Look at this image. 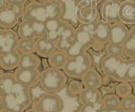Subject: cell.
<instances>
[{
  "instance_id": "1",
  "label": "cell",
  "mask_w": 135,
  "mask_h": 112,
  "mask_svg": "<svg viewBox=\"0 0 135 112\" xmlns=\"http://www.w3.org/2000/svg\"><path fill=\"white\" fill-rule=\"evenodd\" d=\"M130 58L105 55L100 60V69L105 77L117 82H124Z\"/></svg>"
},
{
  "instance_id": "2",
  "label": "cell",
  "mask_w": 135,
  "mask_h": 112,
  "mask_svg": "<svg viewBox=\"0 0 135 112\" xmlns=\"http://www.w3.org/2000/svg\"><path fill=\"white\" fill-rule=\"evenodd\" d=\"M68 78L62 69L48 67L41 71L39 86L45 93L57 94L67 86Z\"/></svg>"
},
{
  "instance_id": "3",
  "label": "cell",
  "mask_w": 135,
  "mask_h": 112,
  "mask_svg": "<svg viewBox=\"0 0 135 112\" xmlns=\"http://www.w3.org/2000/svg\"><path fill=\"white\" fill-rule=\"evenodd\" d=\"M93 67V57L89 52L69 57L62 70L70 78H81Z\"/></svg>"
},
{
  "instance_id": "4",
  "label": "cell",
  "mask_w": 135,
  "mask_h": 112,
  "mask_svg": "<svg viewBox=\"0 0 135 112\" xmlns=\"http://www.w3.org/2000/svg\"><path fill=\"white\" fill-rule=\"evenodd\" d=\"M32 107L38 112H62L63 101L57 94L46 93L33 102Z\"/></svg>"
},
{
  "instance_id": "5",
  "label": "cell",
  "mask_w": 135,
  "mask_h": 112,
  "mask_svg": "<svg viewBox=\"0 0 135 112\" xmlns=\"http://www.w3.org/2000/svg\"><path fill=\"white\" fill-rule=\"evenodd\" d=\"M76 27L73 23L67 19H63L62 26L58 30L59 37L56 41L57 50L62 52H66V50L69 47V45L75 40Z\"/></svg>"
},
{
  "instance_id": "6",
  "label": "cell",
  "mask_w": 135,
  "mask_h": 112,
  "mask_svg": "<svg viewBox=\"0 0 135 112\" xmlns=\"http://www.w3.org/2000/svg\"><path fill=\"white\" fill-rule=\"evenodd\" d=\"M110 27L111 24L100 19L96 22L94 30V44L91 49L95 52L105 51V45L110 40Z\"/></svg>"
},
{
  "instance_id": "7",
  "label": "cell",
  "mask_w": 135,
  "mask_h": 112,
  "mask_svg": "<svg viewBox=\"0 0 135 112\" xmlns=\"http://www.w3.org/2000/svg\"><path fill=\"white\" fill-rule=\"evenodd\" d=\"M122 0H103L99 6L100 19L112 24L119 21V8Z\"/></svg>"
},
{
  "instance_id": "8",
  "label": "cell",
  "mask_w": 135,
  "mask_h": 112,
  "mask_svg": "<svg viewBox=\"0 0 135 112\" xmlns=\"http://www.w3.org/2000/svg\"><path fill=\"white\" fill-rule=\"evenodd\" d=\"M14 75L17 82L32 89L39 85L41 70L18 68L14 72Z\"/></svg>"
},
{
  "instance_id": "9",
  "label": "cell",
  "mask_w": 135,
  "mask_h": 112,
  "mask_svg": "<svg viewBox=\"0 0 135 112\" xmlns=\"http://www.w3.org/2000/svg\"><path fill=\"white\" fill-rule=\"evenodd\" d=\"M48 19L46 9L42 2H27L25 5V13L21 19H27L31 21L45 22ZM20 19V20H21Z\"/></svg>"
},
{
  "instance_id": "10",
  "label": "cell",
  "mask_w": 135,
  "mask_h": 112,
  "mask_svg": "<svg viewBox=\"0 0 135 112\" xmlns=\"http://www.w3.org/2000/svg\"><path fill=\"white\" fill-rule=\"evenodd\" d=\"M75 16L80 24H94L100 19L99 7L92 5L76 7Z\"/></svg>"
},
{
  "instance_id": "11",
  "label": "cell",
  "mask_w": 135,
  "mask_h": 112,
  "mask_svg": "<svg viewBox=\"0 0 135 112\" xmlns=\"http://www.w3.org/2000/svg\"><path fill=\"white\" fill-rule=\"evenodd\" d=\"M103 94L100 92V89H90L84 88L79 95L78 99L81 105H96L102 106Z\"/></svg>"
},
{
  "instance_id": "12",
  "label": "cell",
  "mask_w": 135,
  "mask_h": 112,
  "mask_svg": "<svg viewBox=\"0 0 135 112\" xmlns=\"http://www.w3.org/2000/svg\"><path fill=\"white\" fill-rule=\"evenodd\" d=\"M129 33V28L121 21H117L111 24L110 27V40L109 42L123 45Z\"/></svg>"
},
{
  "instance_id": "13",
  "label": "cell",
  "mask_w": 135,
  "mask_h": 112,
  "mask_svg": "<svg viewBox=\"0 0 135 112\" xmlns=\"http://www.w3.org/2000/svg\"><path fill=\"white\" fill-rule=\"evenodd\" d=\"M0 110L3 112H24L26 110L13 93L0 95Z\"/></svg>"
},
{
  "instance_id": "14",
  "label": "cell",
  "mask_w": 135,
  "mask_h": 112,
  "mask_svg": "<svg viewBox=\"0 0 135 112\" xmlns=\"http://www.w3.org/2000/svg\"><path fill=\"white\" fill-rule=\"evenodd\" d=\"M21 53L18 51L0 53V68L4 71H15L20 66Z\"/></svg>"
},
{
  "instance_id": "15",
  "label": "cell",
  "mask_w": 135,
  "mask_h": 112,
  "mask_svg": "<svg viewBox=\"0 0 135 112\" xmlns=\"http://www.w3.org/2000/svg\"><path fill=\"white\" fill-rule=\"evenodd\" d=\"M119 21L126 26H135V1H122L119 8Z\"/></svg>"
},
{
  "instance_id": "16",
  "label": "cell",
  "mask_w": 135,
  "mask_h": 112,
  "mask_svg": "<svg viewBox=\"0 0 135 112\" xmlns=\"http://www.w3.org/2000/svg\"><path fill=\"white\" fill-rule=\"evenodd\" d=\"M80 79L82 80L84 88L100 89L104 84L103 76L98 72V70L93 67Z\"/></svg>"
},
{
  "instance_id": "17",
  "label": "cell",
  "mask_w": 135,
  "mask_h": 112,
  "mask_svg": "<svg viewBox=\"0 0 135 112\" xmlns=\"http://www.w3.org/2000/svg\"><path fill=\"white\" fill-rule=\"evenodd\" d=\"M48 19L62 18L65 14V4L62 0H42Z\"/></svg>"
},
{
  "instance_id": "18",
  "label": "cell",
  "mask_w": 135,
  "mask_h": 112,
  "mask_svg": "<svg viewBox=\"0 0 135 112\" xmlns=\"http://www.w3.org/2000/svg\"><path fill=\"white\" fill-rule=\"evenodd\" d=\"M56 50V43L54 41L50 40L44 36L36 39V53L42 58H48Z\"/></svg>"
},
{
  "instance_id": "19",
  "label": "cell",
  "mask_w": 135,
  "mask_h": 112,
  "mask_svg": "<svg viewBox=\"0 0 135 112\" xmlns=\"http://www.w3.org/2000/svg\"><path fill=\"white\" fill-rule=\"evenodd\" d=\"M20 21V19L8 6L0 10V27L2 29H12Z\"/></svg>"
},
{
  "instance_id": "20",
  "label": "cell",
  "mask_w": 135,
  "mask_h": 112,
  "mask_svg": "<svg viewBox=\"0 0 135 112\" xmlns=\"http://www.w3.org/2000/svg\"><path fill=\"white\" fill-rule=\"evenodd\" d=\"M19 39L20 36L18 33L12 30V29H7L5 38H4L3 45L0 48V53L9 52L17 50Z\"/></svg>"
},
{
  "instance_id": "21",
  "label": "cell",
  "mask_w": 135,
  "mask_h": 112,
  "mask_svg": "<svg viewBox=\"0 0 135 112\" xmlns=\"http://www.w3.org/2000/svg\"><path fill=\"white\" fill-rule=\"evenodd\" d=\"M41 57L38 56L36 53L21 54L19 68L40 69V68L41 67Z\"/></svg>"
},
{
  "instance_id": "22",
  "label": "cell",
  "mask_w": 135,
  "mask_h": 112,
  "mask_svg": "<svg viewBox=\"0 0 135 112\" xmlns=\"http://www.w3.org/2000/svg\"><path fill=\"white\" fill-rule=\"evenodd\" d=\"M16 82L14 73H3L0 77V95L12 93Z\"/></svg>"
},
{
  "instance_id": "23",
  "label": "cell",
  "mask_w": 135,
  "mask_h": 112,
  "mask_svg": "<svg viewBox=\"0 0 135 112\" xmlns=\"http://www.w3.org/2000/svg\"><path fill=\"white\" fill-rule=\"evenodd\" d=\"M124 57L127 58L135 59V26L129 28V33L123 43Z\"/></svg>"
},
{
  "instance_id": "24",
  "label": "cell",
  "mask_w": 135,
  "mask_h": 112,
  "mask_svg": "<svg viewBox=\"0 0 135 112\" xmlns=\"http://www.w3.org/2000/svg\"><path fill=\"white\" fill-rule=\"evenodd\" d=\"M68 58H69V57L67 56L65 52L56 50L47 58V63L49 67L51 68L62 69Z\"/></svg>"
},
{
  "instance_id": "25",
  "label": "cell",
  "mask_w": 135,
  "mask_h": 112,
  "mask_svg": "<svg viewBox=\"0 0 135 112\" xmlns=\"http://www.w3.org/2000/svg\"><path fill=\"white\" fill-rule=\"evenodd\" d=\"M17 33H18L20 38H34V39H36L31 20L21 19L19 23Z\"/></svg>"
},
{
  "instance_id": "26",
  "label": "cell",
  "mask_w": 135,
  "mask_h": 112,
  "mask_svg": "<svg viewBox=\"0 0 135 112\" xmlns=\"http://www.w3.org/2000/svg\"><path fill=\"white\" fill-rule=\"evenodd\" d=\"M36 39L34 38H20L17 50L21 54L36 53Z\"/></svg>"
},
{
  "instance_id": "27",
  "label": "cell",
  "mask_w": 135,
  "mask_h": 112,
  "mask_svg": "<svg viewBox=\"0 0 135 112\" xmlns=\"http://www.w3.org/2000/svg\"><path fill=\"white\" fill-rule=\"evenodd\" d=\"M84 86L80 78H72L67 84V93L71 97H79L81 94Z\"/></svg>"
},
{
  "instance_id": "28",
  "label": "cell",
  "mask_w": 135,
  "mask_h": 112,
  "mask_svg": "<svg viewBox=\"0 0 135 112\" xmlns=\"http://www.w3.org/2000/svg\"><path fill=\"white\" fill-rule=\"evenodd\" d=\"M121 99L116 94H107L103 95L101 105L102 107L107 110L114 109V108L120 107Z\"/></svg>"
},
{
  "instance_id": "29",
  "label": "cell",
  "mask_w": 135,
  "mask_h": 112,
  "mask_svg": "<svg viewBox=\"0 0 135 112\" xmlns=\"http://www.w3.org/2000/svg\"><path fill=\"white\" fill-rule=\"evenodd\" d=\"M115 94L120 99H123L133 94V87L128 82H118L115 87Z\"/></svg>"
},
{
  "instance_id": "30",
  "label": "cell",
  "mask_w": 135,
  "mask_h": 112,
  "mask_svg": "<svg viewBox=\"0 0 135 112\" xmlns=\"http://www.w3.org/2000/svg\"><path fill=\"white\" fill-rule=\"evenodd\" d=\"M105 55H109V56L124 57L123 45H119V44L108 42L105 45Z\"/></svg>"
},
{
  "instance_id": "31",
  "label": "cell",
  "mask_w": 135,
  "mask_h": 112,
  "mask_svg": "<svg viewBox=\"0 0 135 112\" xmlns=\"http://www.w3.org/2000/svg\"><path fill=\"white\" fill-rule=\"evenodd\" d=\"M85 52H88V49L86 47H84L78 40H74V41L69 45V47L66 50L65 52L69 57H73Z\"/></svg>"
},
{
  "instance_id": "32",
  "label": "cell",
  "mask_w": 135,
  "mask_h": 112,
  "mask_svg": "<svg viewBox=\"0 0 135 112\" xmlns=\"http://www.w3.org/2000/svg\"><path fill=\"white\" fill-rule=\"evenodd\" d=\"M62 20H63L62 18H50V19H47L45 21L46 32L57 33L58 34V30L62 26Z\"/></svg>"
},
{
  "instance_id": "33",
  "label": "cell",
  "mask_w": 135,
  "mask_h": 112,
  "mask_svg": "<svg viewBox=\"0 0 135 112\" xmlns=\"http://www.w3.org/2000/svg\"><path fill=\"white\" fill-rule=\"evenodd\" d=\"M120 107L125 112H135V94L121 99Z\"/></svg>"
},
{
  "instance_id": "34",
  "label": "cell",
  "mask_w": 135,
  "mask_h": 112,
  "mask_svg": "<svg viewBox=\"0 0 135 112\" xmlns=\"http://www.w3.org/2000/svg\"><path fill=\"white\" fill-rule=\"evenodd\" d=\"M128 83L135 82V59H131L125 76V81Z\"/></svg>"
},
{
  "instance_id": "35",
  "label": "cell",
  "mask_w": 135,
  "mask_h": 112,
  "mask_svg": "<svg viewBox=\"0 0 135 112\" xmlns=\"http://www.w3.org/2000/svg\"><path fill=\"white\" fill-rule=\"evenodd\" d=\"M25 5L23 3H8V7L21 19L25 13Z\"/></svg>"
},
{
  "instance_id": "36",
  "label": "cell",
  "mask_w": 135,
  "mask_h": 112,
  "mask_svg": "<svg viewBox=\"0 0 135 112\" xmlns=\"http://www.w3.org/2000/svg\"><path fill=\"white\" fill-rule=\"evenodd\" d=\"M103 0H75V7L84 6V5H92L95 7H99L102 3Z\"/></svg>"
},
{
  "instance_id": "37",
  "label": "cell",
  "mask_w": 135,
  "mask_h": 112,
  "mask_svg": "<svg viewBox=\"0 0 135 112\" xmlns=\"http://www.w3.org/2000/svg\"><path fill=\"white\" fill-rule=\"evenodd\" d=\"M101 106H96V105H81L78 110L74 112H95L97 109H99Z\"/></svg>"
},
{
  "instance_id": "38",
  "label": "cell",
  "mask_w": 135,
  "mask_h": 112,
  "mask_svg": "<svg viewBox=\"0 0 135 112\" xmlns=\"http://www.w3.org/2000/svg\"><path fill=\"white\" fill-rule=\"evenodd\" d=\"M6 31H7V29H1V30H0V48H1L3 45L4 38H5Z\"/></svg>"
},
{
  "instance_id": "39",
  "label": "cell",
  "mask_w": 135,
  "mask_h": 112,
  "mask_svg": "<svg viewBox=\"0 0 135 112\" xmlns=\"http://www.w3.org/2000/svg\"><path fill=\"white\" fill-rule=\"evenodd\" d=\"M8 3H23L25 4L27 3V0H6Z\"/></svg>"
},
{
  "instance_id": "40",
  "label": "cell",
  "mask_w": 135,
  "mask_h": 112,
  "mask_svg": "<svg viewBox=\"0 0 135 112\" xmlns=\"http://www.w3.org/2000/svg\"><path fill=\"white\" fill-rule=\"evenodd\" d=\"M7 6H8V3L6 0H0V10L5 9Z\"/></svg>"
},
{
  "instance_id": "41",
  "label": "cell",
  "mask_w": 135,
  "mask_h": 112,
  "mask_svg": "<svg viewBox=\"0 0 135 112\" xmlns=\"http://www.w3.org/2000/svg\"><path fill=\"white\" fill-rule=\"evenodd\" d=\"M108 112H125V111L122 110L121 107H117V108H114V109H112V110H109Z\"/></svg>"
},
{
  "instance_id": "42",
  "label": "cell",
  "mask_w": 135,
  "mask_h": 112,
  "mask_svg": "<svg viewBox=\"0 0 135 112\" xmlns=\"http://www.w3.org/2000/svg\"><path fill=\"white\" fill-rule=\"evenodd\" d=\"M95 112H108V110L107 109H105V108H103L102 106L100 107L99 109H97V110Z\"/></svg>"
},
{
  "instance_id": "43",
  "label": "cell",
  "mask_w": 135,
  "mask_h": 112,
  "mask_svg": "<svg viewBox=\"0 0 135 112\" xmlns=\"http://www.w3.org/2000/svg\"><path fill=\"white\" fill-rule=\"evenodd\" d=\"M24 112H38V111L36 110L32 107V108H29V109H27L26 110H25Z\"/></svg>"
},
{
  "instance_id": "44",
  "label": "cell",
  "mask_w": 135,
  "mask_h": 112,
  "mask_svg": "<svg viewBox=\"0 0 135 112\" xmlns=\"http://www.w3.org/2000/svg\"><path fill=\"white\" fill-rule=\"evenodd\" d=\"M35 1H38V0H27V2H35Z\"/></svg>"
},
{
  "instance_id": "45",
  "label": "cell",
  "mask_w": 135,
  "mask_h": 112,
  "mask_svg": "<svg viewBox=\"0 0 135 112\" xmlns=\"http://www.w3.org/2000/svg\"><path fill=\"white\" fill-rule=\"evenodd\" d=\"M2 74H3V73H2V69L0 68V77H1V75H2Z\"/></svg>"
},
{
  "instance_id": "46",
  "label": "cell",
  "mask_w": 135,
  "mask_h": 112,
  "mask_svg": "<svg viewBox=\"0 0 135 112\" xmlns=\"http://www.w3.org/2000/svg\"><path fill=\"white\" fill-rule=\"evenodd\" d=\"M122 1H126V0H122ZM130 1H135V0H130Z\"/></svg>"
},
{
  "instance_id": "47",
  "label": "cell",
  "mask_w": 135,
  "mask_h": 112,
  "mask_svg": "<svg viewBox=\"0 0 135 112\" xmlns=\"http://www.w3.org/2000/svg\"><path fill=\"white\" fill-rule=\"evenodd\" d=\"M0 112H3V111H2V110H0Z\"/></svg>"
},
{
  "instance_id": "48",
  "label": "cell",
  "mask_w": 135,
  "mask_h": 112,
  "mask_svg": "<svg viewBox=\"0 0 135 112\" xmlns=\"http://www.w3.org/2000/svg\"><path fill=\"white\" fill-rule=\"evenodd\" d=\"M74 1H75V0H74Z\"/></svg>"
}]
</instances>
